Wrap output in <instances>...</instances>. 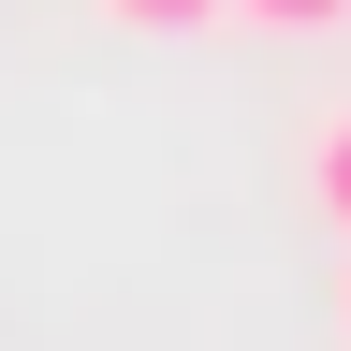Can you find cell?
Masks as SVG:
<instances>
[{
  "instance_id": "7a4b0ae2",
  "label": "cell",
  "mask_w": 351,
  "mask_h": 351,
  "mask_svg": "<svg viewBox=\"0 0 351 351\" xmlns=\"http://www.w3.org/2000/svg\"><path fill=\"white\" fill-rule=\"evenodd\" d=\"M234 29H263V44H337L351 29V0H219Z\"/></svg>"
},
{
  "instance_id": "6da1fadb",
  "label": "cell",
  "mask_w": 351,
  "mask_h": 351,
  "mask_svg": "<svg viewBox=\"0 0 351 351\" xmlns=\"http://www.w3.org/2000/svg\"><path fill=\"white\" fill-rule=\"evenodd\" d=\"M307 205L351 234V103H322V117H307Z\"/></svg>"
},
{
  "instance_id": "3957f363",
  "label": "cell",
  "mask_w": 351,
  "mask_h": 351,
  "mask_svg": "<svg viewBox=\"0 0 351 351\" xmlns=\"http://www.w3.org/2000/svg\"><path fill=\"white\" fill-rule=\"evenodd\" d=\"M117 29H147V44H176V29H219V0H103Z\"/></svg>"
},
{
  "instance_id": "277c9868",
  "label": "cell",
  "mask_w": 351,
  "mask_h": 351,
  "mask_svg": "<svg viewBox=\"0 0 351 351\" xmlns=\"http://www.w3.org/2000/svg\"><path fill=\"white\" fill-rule=\"evenodd\" d=\"M337 337H351V249H337Z\"/></svg>"
}]
</instances>
